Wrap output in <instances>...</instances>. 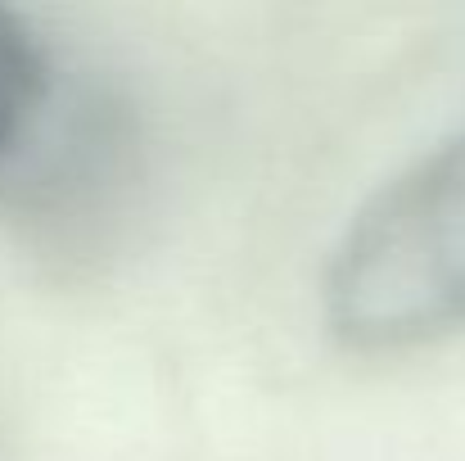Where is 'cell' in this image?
Listing matches in <instances>:
<instances>
[{
  "label": "cell",
  "instance_id": "1",
  "mask_svg": "<svg viewBox=\"0 0 465 461\" xmlns=\"http://www.w3.org/2000/svg\"><path fill=\"white\" fill-rule=\"evenodd\" d=\"M330 335L357 353H407L465 326V136L389 176L325 267Z\"/></svg>",
  "mask_w": 465,
  "mask_h": 461
},
{
  "label": "cell",
  "instance_id": "2",
  "mask_svg": "<svg viewBox=\"0 0 465 461\" xmlns=\"http://www.w3.org/2000/svg\"><path fill=\"white\" fill-rule=\"evenodd\" d=\"M54 68L32 23L0 5V185L14 181L45 136Z\"/></svg>",
  "mask_w": 465,
  "mask_h": 461
}]
</instances>
